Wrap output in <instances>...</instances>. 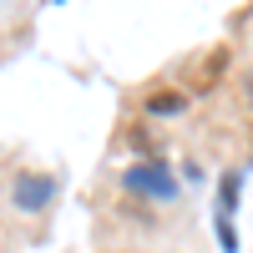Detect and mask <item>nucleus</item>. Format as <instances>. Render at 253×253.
<instances>
[{"mask_svg":"<svg viewBox=\"0 0 253 253\" xmlns=\"http://www.w3.org/2000/svg\"><path fill=\"white\" fill-rule=\"evenodd\" d=\"M51 193H56V182H51V177H41V172H20L15 187H10L15 208H26V213H41V208L51 203Z\"/></svg>","mask_w":253,"mask_h":253,"instance_id":"nucleus-1","label":"nucleus"},{"mask_svg":"<svg viewBox=\"0 0 253 253\" xmlns=\"http://www.w3.org/2000/svg\"><path fill=\"white\" fill-rule=\"evenodd\" d=\"M126 187H137V193H157V198H172V177L152 172V167H132V172H126Z\"/></svg>","mask_w":253,"mask_h":253,"instance_id":"nucleus-2","label":"nucleus"},{"mask_svg":"<svg viewBox=\"0 0 253 253\" xmlns=\"http://www.w3.org/2000/svg\"><path fill=\"white\" fill-rule=\"evenodd\" d=\"M238 203V177H223V213Z\"/></svg>","mask_w":253,"mask_h":253,"instance_id":"nucleus-3","label":"nucleus"},{"mask_svg":"<svg viewBox=\"0 0 253 253\" xmlns=\"http://www.w3.org/2000/svg\"><path fill=\"white\" fill-rule=\"evenodd\" d=\"M152 112H182V96H152Z\"/></svg>","mask_w":253,"mask_h":253,"instance_id":"nucleus-4","label":"nucleus"},{"mask_svg":"<svg viewBox=\"0 0 253 253\" xmlns=\"http://www.w3.org/2000/svg\"><path fill=\"white\" fill-rule=\"evenodd\" d=\"M243 91H248V107H253V66H248V76H243Z\"/></svg>","mask_w":253,"mask_h":253,"instance_id":"nucleus-5","label":"nucleus"}]
</instances>
